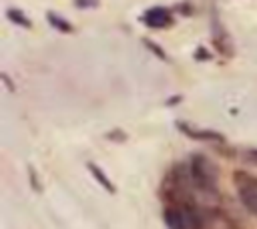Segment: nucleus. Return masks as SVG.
<instances>
[{"label": "nucleus", "instance_id": "f257e3e1", "mask_svg": "<svg viewBox=\"0 0 257 229\" xmlns=\"http://www.w3.org/2000/svg\"><path fill=\"white\" fill-rule=\"evenodd\" d=\"M163 215L169 229H201L205 225L201 209L189 201H177L175 205H167Z\"/></svg>", "mask_w": 257, "mask_h": 229}, {"label": "nucleus", "instance_id": "f03ea898", "mask_svg": "<svg viewBox=\"0 0 257 229\" xmlns=\"http://www.w3.org/2000/svg\"><path fill=\"white\" fill-rule=\"evenodd\" d=\"M189 181L203 193H217V169L215 165L203 157V155H193L189 161Z\"/></svg>", "mask_w": 257, "mask_h": 229}, {"label": "nucleus", "instance_id": "7ed1b4c3", "mask_svg": "<svg viewBox=\"0 0 257 229\" xmlns=\"http://www.w3.org/2000/svg\"><path fill=\"white\" fill-rule=\"evenodd\" d=\"M235 183H237V193H239L241 203L253 215H257V179L247 173H237Z\"/></svg>", "mask_w": 257, "mask_h": 229}, {"label": "nucleus", "instance_id": "20e7f679", "mask_svg": "<svg viewBox=\"0 0 257 229\" xmlns=\"http://www.w3.org/2000/svg\"><path fill=\"white\" fill-rule=\"evenodd\" d=\"M141 20L151 28H165L171 24V14L167 8H151L145 12V16Z\"/></svg>", "mask_w": 257, "mask_h": 229}, {"label": "nucleus", "instance_id": "39448f33", "mask_svg": "<svg viewBox=\"0 0 257 229\" xmlns=\"http://www.w3.org/2000/svg\"><path fill=\"white\" fill-rule=\"evenodd\" d=\"M88 169H90V173H92V177H94V179H96V181H98V183H100V185H102V187H104V189H106L108 193H112V191H114V187H112V183H110V181L106 179V175H104V173H102V171H100V169H98L96 165H92V163H88Z\"/></svg>", "mask_w": 257, "mask_h": 229}, {"label": "nucleus", "instance_id": "423d86ee", "mask_svg": "<svg viewBox=\"0 0 257 229\" xmlns=\"http://www.w3.org/2000/svg\"><path fill=\"white\" fill-rule=\"evenodd\" d=\"M48 20H50L54 26H58L62 32H70V24H68V22H64V20H60V18H56L54 14H48Z\"/></svg>", "mask_w": 257, "mask_h": 229}, {"label": "nucleus", "instance_id": "0eeeda50", "mask_svg": "<svg viewBox=\"0 0 257 229\" xmlns=\"http://www.w3.org/2000/svg\"><path fill=\"white\" fill-rule=\"evenodd\" d=\"M8 16H10L14 22H18V24H22V26H28V20H24V18L20 16V12H18V10H8Z\"/></svg>", "mask_w": 257, "mask_h": 229}, {"label": "nucleus", "instance_id": "6e6552de", "mask_svg": "<svg viewBox=\"0 0 257 229\" xmlns=\"http://www.w3.org/2000/svg\"><path fill=\"white\" fill-rule=\"evenodd\" d=\"M76 4H78V6H94L96 0H76Z\"/></svg>", "mask_w": 257, "mask_h": 229}, {"label": "nucleus", "instance_id": "1a4fd4ad", "mask_svg": "<svg viewBox=\"0 0 257 229\" xmlns=\"http://www.w3.org/2000/svg\"><path fill=\"white\" fill-rule=\"evenodd\" d=\"M249 157H251V161L257 163V151H249Z\"/></svg>", "mask_w": 257, "mask_h": 229}]
</instances>
